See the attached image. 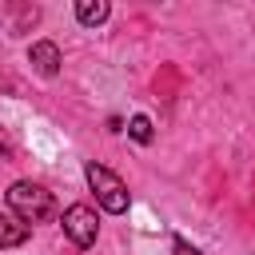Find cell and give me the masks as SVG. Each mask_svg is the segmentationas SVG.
<instances>
[{
    "instance_id": "obj_1",
    "label": "cell",
    "mask_w": 255,
    "mask_h": 255,
    "mask_svg": "<svg viewBox=\"0 0 255 255\" xmlns=\"http://www.w3.org/2000/svg\"><path fill=\"white\" fill-rule=\"evenodd\" d=\"M8 207H12V215H16V219H24V223L32 227V223H44V219H52V211H56V199H52V191H48L44 183L16 179V183L8 187Z\"/></svg>"
},
{
    "instance_id": "obj_2",
    "label": "cell",
    "mask_w": 255,
    "mask_h": 255,
    "mask_svg": "<svg viewBox=\"0 0 255 255\" xmlns=\"http://www.w3.org/2000/svg\"><path fill=\"white\" fill-rule=\"evenodd\" d=\"M84 175H88V187L96 191V199H100L104 211H112V215H124V211H128L131 199H128V187H124V179H120L116 171H108L104 163L92 159V163L84 167Z\"/></svg>"
},
{
    "instance_id": "obj_3",
    "label": "cell",
    "mask_w": 255,
    "mask_h": 255,
    "mask_svg": "<svg viewBox=\"0 0 255 255\" xmlns=\"http://www.w3.org/2000/svg\"><path fill=\"white\" fill-rule=\"evenodd\" d=\"M60 223H64V235H68L76 247H92V243H96L100 223H96V211H92L88 203H72Z\"/></svg>"
},
{
    "instance_id": "obj_4",
    "label": "cell",
    "mask_w": 255,
    "mask_h": 255,
    "mask_svg": "<svg viewBox=\"0 0 255 255\" xmlns=\"http://www.w3.org/2000/svg\"><path fill=\"white\" fill-rule=\"evenodd\" d=\"M28 64H32L40 76H48V80H52V76L60 72V48H56L52 40H36V44L28 48Z\"/></svg>"
},
{
    "instance_id": "obj_5",
    "label": "cell",
    "mask_w": 255,
    "mask_h": 255,
    "mask_svg": "<svg viewBox=\"0 0 255 255\" xmlns=\"http://www.w3.org/2000/svg\"><path fill=\"white\" fill-rule=\"evenodd\" d=\"M28 235H32V227L24 219L0 215V247H20V243H28Z\"/></svg>"
},
{
    "instance_id": "obj_6",
    "label": "cell",
    "mask_w": 255,
    "mask_h": 255,
    "mask_svg": "<svg viewBox=\"0 0 255 255\" xmlns=\"http://www.w3.org/2000/svg\"><path fill=\"white\" fill-rule=\"evenodd\" d=\"M108 12H112V8H108V0H80V4H76V20H80V24H88V28L104 24V20H108Z\"/></svg>"
},
{
    "instance_id": "obj_7",
    "label": "cell",
    "mask_w": 255,
    "mask_h": 255,
    "mask_svg": "<svg viewBox=\"0 0 255 255\" xmlns=\"http://www.w3.org/2000/svg\"><path fill=\"white\" fill-rule=\"evenodd\" d=\"M128 135H131L135 143H151V135H155V131H151V120H147V116H131V120H128Z\"/></svg>"
},
{
    "instance_id": "obj_8",
    "label": "cell",
    "mask_w": 255,
    "mask_h": 255,
    "mask_svg": "<svg viewBox=\"0 0 255 255\" xmlns=\"http://www.w3.org/2000/svg\"><path fill=\"white\" fill-rule=\"evenodd\" d=\"M175 255H203L199 247H191L187 239H175Z\"/></svg>"
},
{
    "instance_id": "obj_9",
    "label": "cell",
    "mask_w": 255,
    "mask_h": 255,
    "mask_svg": "<svg viewBox=\"0 0 255 255\" xmlns=\"http://www.w3.org/2000/svg\"><path fill=\"white\" fill-rule=\"evenodd\" d=\"M0 88H8V80H4V76H0Z\"/></svg>"
}]
</instances>
